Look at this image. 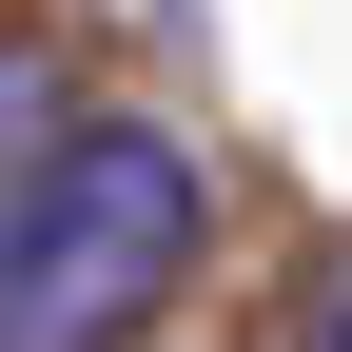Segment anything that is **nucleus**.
<instances>
[{"instance_id":"nucleus-3","label":"nucleus","mask_w":352,"mask_h":352,"mask_svg":"<svg viewBox=\"0 0 352 352\" xmlns=\"http://www.w3.org/2000/svg\"><path fill=\"white\" fill-rule=\"evenodd\" d=\"M274 352H352V235L294 254V294H274Z\"/></svg>"},{"instance_id":"nucleus-2","label":"nucleus","mask_w":352,"mask_h":352,"mask_svg":"<svg viewBox=\"0 0 352 352\" xmlns=\"http://www.w3.org/2000/svg\"><path fill=\"white\" fill-rule=\"evenodd\" d=\"M59 118H78L59 98V39H0V215H20V176L59 157Z\"/></svg>"},{"instance_id":"nucleus-1","label":"nucleus","mask_w":352,"mask_h":352,"mask_svg":"<svg viewBox=\"0 0 352 352\" xmlns=\"http://www.w3.org/2000/svg\"><path fill=\"white\" fill-rule=\"evenodd\" d=\"M215 254V157L176 118H59V157L0 215V352H138Z\"/></svg>"}]
</instances>
